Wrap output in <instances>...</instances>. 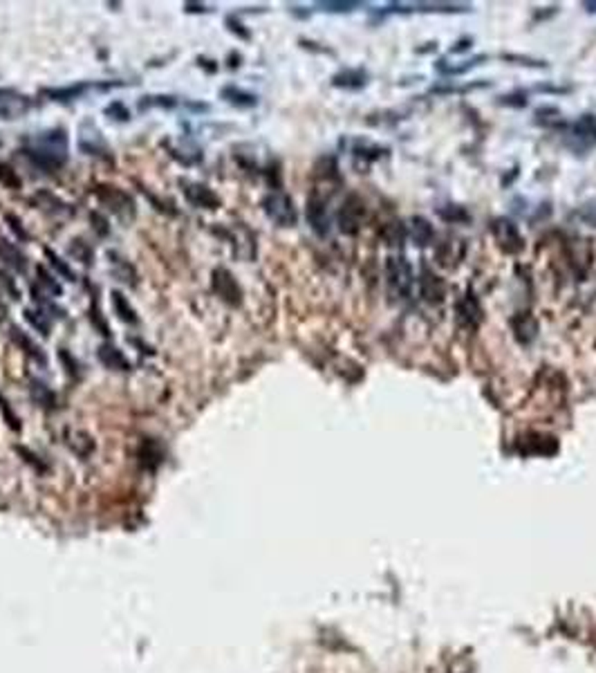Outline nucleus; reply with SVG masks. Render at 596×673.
Returning a JSON list of instances; mask_svg holds the SVG:
<instances>
[{
	"label": "nucleus",
	"instance_id": "f257e3e1",
	"mask_svg": "<svg viewBox=\"0 0 596 673\" xmlns=\"http://www.w3.org/2000/svg\"><path fill=\"white\" fill-rule=\"evenodd\" d=\"M68 139H66V133L63 130H52L45 133L38 137V146L34 149H25L23 153L27 158L36 164L40 169H47V171H54L59 167H63L68 160Z\"/></svg>",
	"mask_w": 596,
	"mask_h": 673
},
{
	"label": "nucleus",
	"instance_id": "f03ea898",
	"mask_svg": "<svg viewBox=\"0 0 596 673\" xmlns=\"http://www.w3.org/2000/svg\"><path fill=\"white\" fill-rule=\"evenodd\" d=\"M97 198L108 211H112L114 215H117L121 222H132L135 220L137 206H135V200L125 191L117 189V186H110V184H99L97 186Z\"/></svg>",
	"mask_w": 596,
	"mask_h": 673
},
{
	"label": "nucleus",
	"instance_id": "7ed1b4c3",
	"mask_svg": "<svg viewBox=\"0 0 596 673\" xmlns=\"http://www.w3.org/2000/svg\"><path fill=\"white\" fill-rule=\"evenodd\" d=\"M263 209L269 215V220H274L278 227H294L298 222L294 200H291L287 193H280V191L269 193L263 200Z\"/></svg>",
	"mask_w": 596,
	"mask_h": 673
},
{
	"label": "nucleus",
	"instance_id": "20e7f679",
	"mask_svg": "<svg viewBox=\"0 0 596 673\" xmlns=\"http://www.w3.org/2000/svg\"><path fill=\"white\" fill-rule=\"evenodd\" d=\"M211 287L220 301L238 308L243 303V287L236 281V276L224 267H215L211 272Z\"/></svg>",
	"mask_w": 596,
	"mask_h": 673
},
{
	"label": "nucleus",
	"instance_id": "39448f33",
	"mask_svg": "<svg viewBox=\"0 0 596 673\" xmlns=\"http://www.w3.org/2000/svg\"><path fill=\"white\" fill-rule=\"evenodd\" d=\"M385 272H388V285L392 289V294L402 296V298L411 294L413 272H411V265L406 263L404 256H390L388 263H385Z\"/></svg>",
	"mask_w": 596,
	"mask_h": 673
},
{
	"label": "nucleus",
	"instance_id": "423d86ee",
	"mask_svg": "<svg viewBox=\"0 0 596 673\" xmlns=\"http://www.w3.org/2000/svg\"><path fill=\"white\" fill-rule=\"evenodd\" d=\"M307 222L312 225V229L316 236L321 238H326L330 234V215H328V209H326V200L321 198V195H310V200H307Z\"/></svg>",
	"mask_w": 596,
	"mask_h": 673
},
{
	"label": "nucleus",
	"instance_id": "0eeeda50",
	"mask_svg": "<svg viewBox=\"0 0 596 673\" xmlns=\"http://www.w3.org/2000/svg\"><path fill=\"white\" fill-rule=\"evenodd\" d=\"M182 193L184 198L191 202L193 206H200V209H217L220 198L208 189L206 184L200 182H182Z\"/></svg>",
	"mask_w": 596,
	"mask_h": 673
},
{
	"label": "nucleus",
	"instance_id": "6e6552de",
	"mask_svg": "<svg viewBox=\"0 0 596 673\" xmlns=\"http://www.w3.org/2000/svg\"><path fill=\"white\" fill-rule=\"evenodd\" d=\"M363 220V202L357 195H350L339 211V227L343 234H357Z\"/></svg>",
	"mask_w": 596,
	"mask_h": 673
},
{
	"label": "nucleus",
	"instance_id": "1a4fd4ad",
	"mask_svg": "<svg viewBox=\"0 0 596 673\" xmlns=\"http://www.w3.org/2000/svg\"><path fill=\"white\" fill-rule=\"evenodd\" d=\"M494 234H496V241L505 247L509 254H516L522 250V236L518 232V227L507 220V218H498L494 222Z\"/></svg>",
	"mask_w": 596,
	"mask_h": 673
},
{
	"label": "nucleus",
	"instance_id": "9d476101",
	"mask_svg": "<svg viewBox=\"0 0 596 673\" xmlns=\"http://www.w3.org/2000/svg\"><path fill=\"white\" fill-rule=\"evenodd\" d=\"M420 289H422V296L426 298L428 303H442V301H444L446 285H444L442 278L435 276L428 267H424V269H422V276H420Z\"/></svg>",
	"mask_w": 596,
	"mask_h": 673
},
{
	"label": "nucleus",
	"instance_id": "9b49d317",
	"mask_svg": "<svg viewBox=\"0 0 596 673\" xmlns=\"http://www.w3.org/2000/svg\"><path fill=\"white\" fill-rule=\"evenodd\" d=\"M97 357L99 361L106 368L110 370H130V361L125 359V355L121 353L119 348H114L110 344H101L99 350H97Z\"/></svg>",
	"mask_w": 596,
	"mask_h": 673
},
{
	"label": "nucleus",
	"instance_id": "f8f14e48",
	"mask_svg": "<svg viewBox=\"0 0 596 673\" xmlns=\"http://www.w3.org/2000/svg\"><path fill=\"white\" fill-rule=\"evenodd\" d=\"M0 258H3L12 269H16L18 274H23L27 269V256L20 252L16 245L7 243L5 238H0Z\"/></svg>",
	"mask_w": 596,
	"mask_h": 673
},
{
	"label": "nucleus",
	"instance_id": "ddd939ff",
	"mask_svg": "<svg viewBox=\"0 0 596 673\" xmlns=\"http://www.w3.org/2000/svg\"><path fill=\"white\" fill-rule=\"evenodd\" d=\"M110 303H112V310H114V315H117L123 324H128V326H137L139 324V317L137 312H135V308L128 303V298H125L121 292H110Z\"/></svg>",
	"mask_w": 596,
	"mask_h": 673
},
{
	"label": "nucleus",
	"instance_id": "4468645a",
	"mask_svg": "<svg viewBox=\"0 0 596 673\" xmlns=\"http://www.w3.org/2000/svg\"><path fill=\"white\" fill-rule=\"evenodd\" d=\"M9 337H12L14 344H16L18 348H23L29 357H34V359L38 361V364H45V361H47V357H45L43 350H40V346H36L34 341H31V339H29V337H27L20 328H16V326L9 328Z\"/></svg>",
	"mask_w": 596,
	"mask_h": 673
},
{
	"label": "nucleus",
	"instance_id": "2eb2a0df",
	"mask_svg": "<svg viewBox=\"0 0 596 673\" xmlns=\"http://www.w3.org/2000/svg\"><path fill=\"white\" fill-rule=\"evenodd\" d=\"M365 79H368V75H365L363 70H345V72H341V75H337L332 79V84L337 88L357 90V88H363L365 84H368Z\"/></svg>",
	"mask_w": 596,
	"mask_h": 673
},
{
	"label": "nucleus",
	"instance_id": "dca6fc26",
	"mask_svg": "<svg viewBox=\"0 0 596 673\" xmlns=\"http://www.w3.org/2000/svg\"><path fill=\"white\" fill-rule=\"evenodd\" d=\"M110 256L114 258V261H112V276L117 278V281L130 285V287L137 285V272H135V267L128 261H123V258H117V254H110Z\"/></svg>",
	"mask_w": 596,
	"mask_h": 673
},
{
	"label": "nucleus",
	"instance_id": "f3484780",
	"mask_svg": "<svg viewBox=\"0 0 596 673\" xmlns=\"http://www.w3.org/2000/svg\"><path fill=\"white\" fill-rule=\"evenodd\" d=\"M68 254H70V258H75V261H79L83 265H92V261H94V250L88 243H83L81 238H75V241L68 245Z\"/></svg>",
	"mask_w": 596,
	"mask_h": 673
},
{
	"label": "nucleus",
	"instance_id": "a211bd4d",
	"mask_svg": "<svg viewBox=\"0 0 596 673\" xmlns=\"http://www.w3.org/2000/svg\"><path fill=\"white\" fill-rule=\"evenodd\" d=\"M433 227L431 222H428L426 218H415L413 220V241L415 245H420V247H426V245H431L433 243Z\"/></svg>",
	"mask_w": 596,
	"mask_h": 673
},
{
	"label": "nucleus",
	"instance_id": "6ab92c4d",
	"mask_svg": "<svg viewBox=\"0 0 596 673\" xmlns=\"http://www.w3.org/2000/svg\"><path fill=\"white\" fill-rule=\"evenodd\" d=\"M29 393H31V398H34L36 404H40V407H54V393H52L47 388V384H43L40 379H31V384H29Z\"/></svg>",
	"mask_w": 596,
	"mask_h": 673
},
{
	"label": "nucleus",
	"instance_id": "aec40b11",
	"mask_svg": "<svg viewBox=\"0 0 596 673\" xmlns=\"http://www.w3.org/2000/svg\"><path fill=\"white\" fill-rule=\"evenodd\" d=\"M25 319H27V324L36 330V333H40L43 337L49 335L52 321H49V317L43 312V310H25Z\"/></svg>",
	"mask_w": 596,
	"mask_h": 673
},
{
	"label": "nucleus",
	"instance_id": "412c9836",
	"mask_svg": "<svg viewBox=\"0 0 596 673\" xmlns=\"http://www.w3.org/2000/svg\"><path fill=\"white\" fill-rule=\"evenodd\" d=\"M222 97L227 101L236 103V106H256V103H258V99L254 95H249V92H245V90H238L236 86L222 88Z\"/></svg>",
	"mask_w": 596,
	"mask_h": 673
},
{
	"label": "nucleus",
	"instance_id": "4be33fe9",
	"mask_svg": "<svg viewBox=\"0 0 596 673\" xmlns=\"http://www.w3.org/2000/svg\"><path fill=\"white\" fill-rule=\"evenodd\" d=\"M36 274H38V281H36L38 287H43L47 294H54V296H61V294H63L61 283H59L52 274H47V269H45L43 265H36Z\"/></svg>",
	"mask_w": 596,
	"mask_h": 673
},
{
	"label": "nucleus",
	"instance_id": "5701e85b",
	"mask_svg": "<svg viewBox=\"0 0 596 673\" xmlns=\"http://www.w3.org/2000/svg\"><path fill=\"white\" fill-rule=\"evenodd\" d=\"M437 215L442 220H446V222H464V220H468V213L462 209V206H453V204L451 206H439Z\"/></svg>",
	"mask_w": 596,
	"mask_h": 673
},
{
	"label": "nucleus",
	"instance_id": "b1692460",
	"mask_svg": "<svg viewBox=\"0 0 596 673\" xmlns=\"http://www.w3.org/2000/svg\"><path fill=\"white\" fill-rule=\"evenodd\" d=\"M45 256H47L49 265L54 267V269H56V272H59L61 276H66L68 281H77V274L72 272V269H70V265H68L66 261H63V258H59V256H56L54 252H52V250H45Z\"/></svg>",
	"mask_w": 596,
	"mask_h": 673
},
{
	"label": "nucleus",
	"instance_id": "393cba45",
	"mask_svg": "<svg viewBox=\"0 0 596 673\" xmlns=\"http://www.w3.org/2000/svg\"><path fill=\"white\" fill-rule=\"evenodd\" d=\"M574 130H576V135H581V137L596 139V117L594 115H585L581 121H576Z\"/></svg>",
	"mask_w": 596,
	"mask_h": 673
},
{
	"label": "nucleus",
	"instance_id": "a878e982",
	"mask_svg": "<svg viewBox=\"0 0 596 673\" xmlns=\"http://www.w3.org/2000/svg\"><path fill=\"white\" fill-rule=\"evenodd\" d=\"M90 220H92V229L97 232L101 238L103 236H108L110 234V227H108V220L103 218V215L99 211H90Z\"/></svg>",
	"mask_w": 596,
	"mask_h": 673
},
{
	"label": "nucleus",
	"instance_id": "bb28decb",
	"mask_svg": "<svg viewBox=\"0 0 596 673\" xmlns=\"http://www.w3.org/2000/svg\"><path fill=\"white\" fill-rule=\"evenodd\" d=\"M59 359L63 361V364H66V370L70 372V375L72 377H79L81 375V370H79V364H77V359L75 357H72V355H68V350H59Z\"/></svg>",
	"mask_w": 596,
	"mask_h": 673
},
{
	"label": "nucleus",
	"instance_id": "cd10ccee",
	"mask_svg": "<svg viewBox=\"0 0 596 673\" xmlns=\"http://www.w3.org/2000/svg\"><path fill=\"white\" fill-rule=\"evenodd\" d=\"M81 92H83V86H79V88H66V90H49L47 95H49L52 99H56V101H68V99H72V97L81 95Z\"/></svg>",
	"mask_w": 596,
	"mask_h": 673
},
{
	"label": "nucleus",
	"instance_id": "c85d7f7f",
	"mask_svg": "<svg viewBox=\"0 0 596 673\" xmlns=\"http://www.w3.org/2000/svg\"><path fill=\"white\" fill-rule=\"evenodd\" d=\"M0 180H3L7 186H12V189H18V186H20V180L16 178V173L3 162H0Z\"/></svg>",
	"mask_w": 596,
	"mask_h": 673
},
{
	"label": "nucleus",
	"instance_id": "c756f323",
	"mask_svg": "<svg viewBox=\"0 0 596 673\" xmlns=\"http://www.w3.org/2000/svg\"><path fill=\"white\" fill-rule=\"evenodd\" d=\"M5 220L9 222V229H12L18 238H20V241H27V238H29V234L23 229V225H20V220L16 218V215H12V213H7L5 215Z\"/></svg>",
	"mask_w": 596,
	"mask_h": 673
},
{
	"label": "nucleus",
	"instance_id": "7c9ffc66",
	"mask_svg": "<svg viewBox=\"0 0 596 673\" xmlns=\"http://www.w3.org/2000/svg\"><path fill=\"white\" fill-rule=\"evenodd\" d=\"M359 3H321L319 7H323L326 12H350V9H354Z\"/></svg>",
	"mask_w": 596,
	"mask_h": 673
},
{
	"label": "nucleus",
	"instance_id": "2f4dec72",
	"mask_svg": "<svg viewBox=\"0 0 596 673\" xmlns=\"http://www.w3.org/2000/svg\"><path fill=\"white\" fill-rule=\"evenodd\" d=\"M0 409H3V416L7 418V424H9V427L18 431V429H20L18 418H16V416H12V411H9V404H7V400H5V398H0Z\"/></svg>",
	"mask_w": 596,
	"mask_h": 673
},
{
	"label": "nucleus",
	"instance_id": "473e14b6",
	"mask_svg": "<svg viewBox=\"0 0 596 673\" xmlns=\"http://www.w3.org/2000/svg\"><path fill=\"white\" fill-rule=\"evenodd\" d=\"M103 112H106V115H110V117H114V119H119V121H121V119H128V110H125L121 103H112V106H108Z\"/></svg>",
	"mask_w": 596,
	"mask_h": 673
},
{
	"label": "nucleus",
	"instance_id": "72a5a7b5",
	"mask_svg": "<svg viewBox=\"0 0 596 673\" xmlns=\"http://www.w3.org/2000/svg\"><path fill=\"white\" fill-rule=\"evenodd\" d=\"M0 285H5L7 289H9V294H12V298H20V294H18V287L14 285V281H12V278H9L5 272H0Z\"/></svg>",
	"mask_w": 596,
	"mask_h": 673
},
{
	"label": "nucleus",
	"instance_id": "f704fd0d",
	"mask_svg": "<svg viewBox=\"0 0 596 673\" xmlns=\"http://www.w3.org/2000/svg\"><path fill=\"white\" fill-rule=\"evenodd\" d=\"M468 45H471V40H468V38H464V40H459V43H457L451 52H455V54H457V52H464Z\"/></svg>",
	"mask_w": 596,
	"mask_h": 673
},
{
	"label": "nucleus",
	"instance_id": "c9c22d12",
	"mask_svg": "<svg viewBox=\"0 0 596 673\" xmlns=\"http://www.w3.org/2000/svg\"><path fill=\"white\" fill-rule=\"evenodd\" d=\"M581 218H583L585 222H590V225H594V227H596V213H592V215H588V213H581Z\"/></svg>",
	"mask_w": 596,
	"mask_h": 673
},
{
	"label": "nucleus",
	"instance_id": "e433bc0d",
	"mask_svg": "<svg viewBox=\"0 0 596 673\" xmlns=\"http://www.w3.org/2000/svg\"><path fill=\"white\" fill-rule=\"evenodd\" d=\"M585 7H588L590 12H596V3H585Z\"/></svg>",
	"mask_w": 596,
	"mask_h": 673
}]
</instances>
